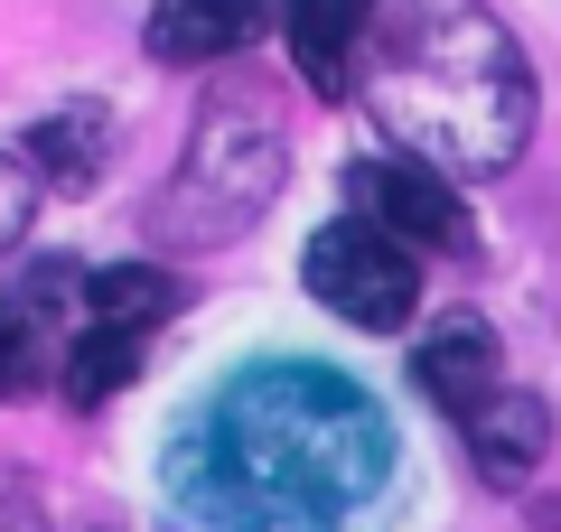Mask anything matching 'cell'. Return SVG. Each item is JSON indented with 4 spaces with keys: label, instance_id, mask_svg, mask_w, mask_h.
Wrapping results in <instances>:
<instances>
[{
    "label": "cell",
    "instance_id": "6da1fadb",
    "mask_svg": "<svg viewBox=\"0 0 561 532\" xmlns=\"http://www.w3.org/2000/svg\"><path fill=\"white\" fill-rule=\"evenodd\" d=\"M383 412L328 365H262L206 430L216 532H337L383 486Z\"/></svg>",
    "mask_w": 561,
    "mask_h": 532
},
{
    "label": "cell",
    "instance_id": "7a4b0ae2",
    "mask_svg": "<svg viewBox=\"0 0 561 532\" xmlns=\"http://www.w3.org/2000/svg\"><path fill=\"white\" fill-rule=\"evenodd\" d=\"M356 84L402 159L440 177H496L534 140V66L478 0H393L365 28Z\"/></svg>",
    "mask_w": 561,
    "mask_h": 532
},
{
    "label": "cell",
    "instance_id": "3957f363",
    "mask_svg": "<svg viewBox=\"0 0 561 532\" xmlns=\"http://www.w3.org/2000/svg\"><path fill=\"white\" fill-rule=\"evenodd\" d=\"M280 122L262 94H206L197 131H187V159L179 177L160 187V206H150V234L179 243V253H206V243H234L243 224L262 216V206L280 197Z\"/></svg>",
    "mask_w": 561,
    "mask_h": 532
},
{
    "label": "cell",
    "instance_id": "277c9868",
    "mask_svg": "<svg viewBox=\"0 0 561 532\" xmlns=\"http://www.w3.org/2000/svg\"><path fill=\"white\" fill-rule=\"evenodd\" d=\"M309 290H319V309H337L346 327H402L421 299V253L412 243H393L383 224L365 216H337L309 234Z\"/></svg>",
    "mask_w": 561,
    "mask_h": 532
},
{
    "label": "cell",
    "instance_id": "5b68a950",
    "mask_svg": "<svg viewBox=\"0 0 561 532\" xmlns=\"http://www.w3.org/2000/svg\"><path fill=\"white\" fill-rule=\"evenodd\" d=\"M346 206L365 224H383L393 243H412V253H459L468 243V206L431 159H356L346 169Z\"/></svg>",
    "mask_w": 561,
    "mask_h": 532
},
{
    "label": "cell",
    "instance_id": "8992f818",
    "mask_svg": "<svg viewBox=\"0 0 561 532\" xmlns=\"http://www.w3.org/2000/svg\"><path fill=\"white\" fill-rule=\"evenodd\" d=\"M280 28H290V66L319 103L356 94V57L365 28H375V0H280Z\"/></svg>",
    "mask_w": 561,
    "mask_h": 532
},
{
    "label": "cell",
    "instance_id": "52a82bcc",
    "mask_svg": "<svg viewBox=\"0 0 561 532\" xmlns=\"http://www.w3.org/2000/svg\"><path fill=\"white\" fill-rule=\"evenodd\" d=\"M412 383L431 393V412L468 420L486 393H505V355L486 336V317H440V327L412 346Z\"/></svg>",
    "mask_w": 561,
    "mask_h": 532
},
{
    "label": "cell",
    "instance_id": "ba28073f",
    "mask_svg": "<svg viewBox=\"0 0 561 532\" xmlns=\"http://www.w3.org/2000/svg\"><path fill=\"white\" fill-rule=\"evenodd\" d=\"M280 20V0H160L150 10V57L160 66H225Z\"/></svg>",
    "mask_w": 561,
    "mask_h": 532
},
{
    "label": "cell",
    "instance_id": "9c48e42d",
    "mask_svg": "<svg viewBox=\"0 0 561 532\" xmlns=\"http://www.w3.org/2000/svg\"><path fill=\"white\" fill-rule=\"evenodd\" d=\"M459 430H468V458H478L486 486H524V476L552 458V412H542L534 393H515V383H505V393H486Z\"/></svg>",
    "mask_w": 561,
    "mask_h": 532
},
{
    "label": "cell",
    "instance_id": "30bf717a",
    "mask_svg": "<svg viewBox=\"0 0 561 532\" xmlns=\"http://www.w3.org/2000/svg\"><path fill=\"white\" fill-rule=\"evenodd\" d=\"M113 159V131H103V103H57L47 122H28V169L57 187V197H84Z\"/></svg>",
    "mask_w": 561,
    "mask_h": 532
},
{
    "label": "cell",
    "instance_id": "8fae6325",
    "mask_svg": "<svg viewBox=\"0 0 561 532\" xmlns=\"http://www.w3.org/2000/svg\"><path fill=\"white\" fill-rule=\"evenodd\" d=\"M140 374V327H84V336H66V355H57V383H66V402H113L122 383Z\"/></svg>",
    "mask_w": 561,
    "mask_h": 532
},
{
    "label": "cell",
    "instance_id": "7c38bea8",
    "mask_svg": "<svg viewBox=\"0 0 561 532\" xmlns=\"http://www.w3.org/2000/svg\"><path fill=\"white\" fill-rule=\"evenodd\" d=\"M84 309L103 317V327H160L169 309H179V280L160 271V262H113V271H84Z\"/></svg>",
    "mask_w": 561,
    "mask_h": 532
},
{
    "label": "cell",
    "instance_id": "4fadbf2b",
    "mask_svg": "<svg viewBox=\"0 0 561 532\" xmlns=\"http://www.w3.org/2000/svg\"><path fill=\"white\" fill-rule=\"evenodd\" d=\"M47 374H57V355H47L38 336L20 327V317H0V402H20V393H38Z\"/></svg>",
    "mask_w": 561,
    "mask_h": 532
},
{
    "label": "cell",
    "instance_id": "5bb4252c",
    "mask_svg": "<svg viewBox=\"0 0 561 532\" xmlns=\"http://www.w3.org/2000/svg\"><path fill=\"white\" fill-rule=\"evenodd\" d=\"M38 187H47V177L28 169V150H0V253L28 234V216H38Z\"/></svg>",
    "mask_w": 561,
    "mask_h": 532
},
{
    "label": "cell",
    "instance_id": "9a60e30c",
    "mask_svg": "<svg viewBox=\"0 0 561 532\" xmlns=\"http://www.w3.org/2000/svg\"><path fill=\"white\" fill-rule=\"evenodd\" d=\"M0 532H38V513H20V505H0Z\"/></svg>",
    "mask_w": 561,
    "mask_h": 532
}]
</instances>
